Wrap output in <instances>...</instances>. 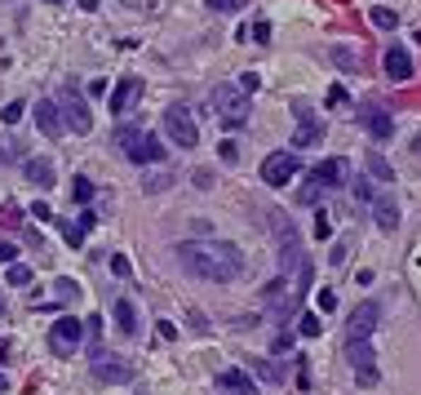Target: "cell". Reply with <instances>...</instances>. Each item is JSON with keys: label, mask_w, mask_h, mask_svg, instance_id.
Returning a JSON list of instances; mask_svg holds the SVG:
<instances>
[{"label": "cell", "mask_w": 421, "mask_h": 395, "mask_svg": "<svg viewBox=\"0 0 421 395\" xmlns=\"http://www.w3.org/2000/svg\"><path fill=\"white\" fill-rule=\"evenodd\" d=\"M178 258H182V271H191L195 280H209V285H231L244 271V253L231 240H182Z\"/></svg>", "instance_id": "obj_1"}, {"label": "cell", "mask_w": 421, "mask_h": 395, "mask_svg": "<svg viewBox=\"0 0 421 395\" xmlns=\"http://www.w3.org/2000/svg\"><path fill=\"white\" fill-rule=\"evenodd\" d=\"M58 116H62V129H71V134H89L93 129V116H89V103H84V93H76V85H62L58 89Z\"/></svg>", "instance_id": "obj_2"}, {"label": "cell", "mask_w": 421, "mask_h": 395, "mask_svg": "<svg viewBox=\"0 0 421 395\" xmlns=\"http://www.w3.org/2000/svg\"><path fill=\"white\" fill-rule=\"evenodd\" d=\"M213 111L226 129H244L248 125V98L235 89V85H217L213 89Z\"/></svg>", "instance_id": "obj_3"}, {"label": "cell", "mask_w": 421, "mask_h": 395, "mask_svg": "<svg viewBox=\"0 0 421 395\" xmlns=\"http://www.w3.org/2000/svg\"><path fill=\"white\" fill-rule=\"evenodd\" d=\"M266 218H271V231H275V240H279V253H284V271H289V267H301V262H306V253H301V236H297V227H293L289 218H284L279 209H271Z\"/></svg>", "instance_id": "obj_4"}, {"label": "cell", "mask_w": 421, "mask_h": 395, "mask_svg": "<svg viewBox=\"0 0 421 395\" xmlns=\"http://www.w3.org/2000/svg\"><path fill=\"white\" fill-rule=\"evenodd\" d=\"M164 134H168V138H173V142L182 147V151H191V147L200 142V129H195V116H191V111H187V107H182V103H173V107H168V111H164Z\"/></svg>", "instance_id": "obj_5"}, {"label": "cell", "mask_w": 421, "mask_h": 395, "mask_svg": "<svg viewBox=\"0 0 421 395\" xmlns=\"http://www.w3.org/2000/svg\"><path fill=\"white\" fill-rule=\"evenodd\" d=\"M301 173V156L297 151H271L262 160V183L266 187H289V178Z\"/></svg>", "instance_id": "obj_6"}, {"label": "cell", "mask_w": 421, "mask_h": 395, "mask_svg": "<svg viewBox=\"0 0 421 395\" xmlns=\"http://www.w3.org/2000/svg\"><path fill=\"white\" fill-rule=\"evenodd\" d=\"M80 342H84V320H76V316H62L49 328V351L54 355H76Z\"/></svg>", "instance_id": "obj_7"}, {"label": "cell", "mask_w": 421, "mask_h": 395, "mask_svg": "<svg viewBox=\"0 0 421 395\" xmlns=\"http://www.w3.org/2000/svg\"><path fill=\"white\" fill-rule=\"evenodd\" d=\"M377 324H381V307L373 298H364L355 311H350V320H346V342H368Z\"/></svg>", "instance_id": "obj_8"}, {"label": "cell", "mask_w": 421, "mask_h": 395, "mask_svg": "<svg viewBox=\"0 0 421 395\" xmlns=\"http://www.w3.org/2000/svg\"><path fill=\"white\" fill-rule=\"evenodd\" d=\"M346 355H350V365H355V382H359L364 391H373V387L381 382L373 347H368V342H346Z\"/></svg>", "instance_id": "obj_9"}, {"label": "cell", "mask_w": 421, "mask_h": 395, "mask_svg": "<svg viewBox=\"0 0 421 395\" xmlns=\"http://www.w3.org/2000/svg\"><path fill=\"white\" fill-rule=\"evenodd\" d=\"M93 377L111 382V387H125V382H133V365L125 355H93Z\"/></svg>", "instance_id": "obj_10"}, {"label": "cell", "mask_w": 421, "mask_h": 395, "mask_svg": "<svg viewBox=\"0 0 421 395\" xmlns=\"http://www.w3.org/2000/svg\"><path fill=\"white\" fill-rule=\"evenodd\" d=\"M359 125L373 134L377 142H386V138H395V120H391V111L386 107H377V103H364L359 107Z\"/></svg>", "instance_id": "obj_11"}, {"label": "cell", "mask_w": 421, "mask_h": 395, "mask_svg": "<svg viewBox=\"0 0 421 395\" xmlns=\"http://www.w3.org/2000/svg\"><path fill=\"white\" fill-rule=\"evenodd\" d=\"M373 222H377V231L395 236V227H399V200H395V191H377L373 195Z\"/></svg>", "instance_id": "obj_12"}, {"label": "cell", "mask_w": 421, "mask_h": 395, "mask_svg": "<svg viewBox=\"0 0 421 395\" xmlns=\"http://www.w3.org/2000/svg\"><path fill=\"white\" fill-rule=\"evenodd\" d=\"M142 98V80L138 76H125V80H115V89H111V116H129V107Z\"/></svg>", "instance_id": "obj_13"}, {"label": "cell", "mask_w": 421, "mask_h": 395, "mask_svg": "<svg viewBox=\"0 0 421 395\" xmlns=\"http://www.w3.org/2000/svg\"><path fill=\"white\" fill-rule=\"evenodd\" d=\"M125 156H129L133 164H160V160H164V142H160L156 134H146V129H142V134H138V142H133Z\"/></svg>", "instance_id": "obj_14"}, {"label": "cell", "mask_w": 421, "mask_h": 395, "mask_svg": "<svg viewBox=\"0 0 421 395\" xmlns=\"http://www.w3.org/2000/svg\"><path fill=\"white\" fill-rule=\"evenodd\" d=\"M315 142H324V120H319V116H301L289 151H306V147H315Z\"/></svg>", "instance_id": "obj_15"}, {"label": "cell", "mask_w": 421, "mask_h": 395, "mask_svg": "<svg viewBox=\"0 0 421 395\" xmlns=\"http://www.w3.org/2000/svg\"><path fill=\"white\" fill-rule=\"evenodd\" d=\"M217 391H231V395H258V387H253V373H248V369H222V373H217Z\"/></svg>", "instance_id": "obj_16"}, {"label": "cell", "mask_w": 421, "mask_h": 395, "mask_svg": "<svg viewBox=\"0 0 421 395\" xmlns=\"http://www.w3.org/2000/svg\"><path fill=\"white\" fill-rule=\"evenodd\" d=\"M413 54H408V49H403V45H391V49H386V76H391V80H413Z\"/></svg>", "instance_id": "obj_17"}, {"label": "cell", "mask_w": 421, "mask_h": 395, "mask_svg": "<svg viewBox=\"0 0 421 395\" xmlns=\"http://www.w3.org/2000/svg\"><path fill=\"white\" fill-rule=\"evenodd\" d=\"M36 125H40V134H49V138H62V134H67L54 98H40V103H36Z\"/></svg>", "instance_id": "obj_18"}, {"label": "cell", "mask_w": 421, "mask_h": 395, "mask_svg": "<svg viewBox=\"0 0 421 395\" xmlns=\"http://www.w3.org/2000/svg\"><path fill=\"white\" fill-rule=\"evenodd\" d=\"M311 178H315L324 191H328V187H342V183H346V164H342V160H324V164H315V169H311Z\"/></svg>", "instance_id": "obj_19"}, {"label": "cell", "mask_w": 421, "mask_h": 395, "mask_svg": "<svg viewBox=\"0 0 421 395\" xmlns=\"http://www.w3.org/2000/svg\"><path fill=\"white\" fill-rule=\"evenodd\" d=\"M111 316H115V328H120L125 338L138 333V311H133V302H129V298H115V302H111Z\"/></svg>", "instance_id": "obj_20"}, {"label": "cell", "mask_w": 421, "mask_h": 395, "mask_svg": "<svg viewBox=\"0 0 421 395\" xmlns=\"http://www.w3.org/2000/svg\"><path fill=\"white\" fill-rule=\"evenodd\" d=\"M23 173H27V183L31 187H54V160H27L23 164Z\"/></svg>", "instance_id": "obj_21"}, {"label": "cell", "mask_w": 421, "mask_h": 395, "mask_svg": "<svg viewBox=\"0 0 421 395\" xmlns=\"http://www.w3.org/2000/svg\"><path fill=\"white\" fill-rule=\"evenodd\" d=\"M284 289H289V275H275L271 285L262 289V307H271L275 316H279V324H284Z\"/></svg>", "instance_id": "obj_22"}, {"label": "cell", "mask_w": 421, "mask_h": 395, "mask_svg": "<svg viewBox=\"0 0 421 395\" xmlns=\"http://www.w3.org/2000/svg\"><path fill=\"white\" fill-rule=\"evenodd\" d=\"M364 164H368V173H373L377 183H395V164L386 160L381 151H368V156H364Z\"/></svg>", "instance_id": "obj_23"}, {"label": "cell", "mask_w": 421, "mask_h": 395, "mask_svg": "<svg viewBox=\"0 0 421 395\" xmlns=\"http://www.w3.org/2000/svg\"><path fill=\"white\" fill-rule=\"evenodd\" d=\"M253 373H258V377H266L271 387H279L284 377H289V369H284V365H275V360H253Z\"/></svg>", "instance_id": "obj_24"}, {"label": "cell", "mask_w": 421, "mask_h": 395, "mask_svg": "<svg viewBox=\"0 0 421 395\" xmlns=\"http://www.w3.org/2000/svg\"><path fill=\"white\" fill-rule=\"evenodd\" d=\"M328 58H333L342 71H359V54H355L350 45H333V49H328Z\"/></svg>", "instance_id": "obj_25"}, {"label": "cell", "mask_w": 421, "mask_h": 395, "mask_svg": "<svg viewBox=\"0 0 421 395\" xmlns=\"http://www.w3.org/2000/svg\"><path fill=\"white\" fill-rule=\"evenodd\" d=\"M368 18H373V27H381V31H395L399 27V13L386 9V5H373V9H368Z\"/></svg>", "instance_id": "obj_26"}, {"label": "cell", "mask_w": 421, "mask_h": 395, "mask_svg": "<svg viewBox=\"0 0 421 395\" xmlns=\"http://www.w3.org/2000/svg\"><path fill=\"white\" fill-rule=\"evenodd\" d=\"M319 200H324V187H319L315 178H306V183L297 187V205H311V209H315Z\"/></svg>", "instance_id": "obj_27"}, {"label": "cell", "mask_w": 421, "mask_h": 395, "mask_svg": "<svg viewBox=\"0 0 421 395\" xmlns=\"http://www.w3.org/2000/svg\"><path fill=\"white\" fill-rule=\"evenodd\" d=\"M93 191H98V187H93L84 173H76V178H71V195H76V205H89V200H93Z\"/></svg>", "instance_id": "obj_28"}, {"label": "cell", "mask_w": 421, "mask_h": 395, "mask_svg": "<svg viewBox=\"0 0 421 395\" xmlns=\"http://www.w3.org/2000/svg\"><path fill=\"white\" fill-rule=\"evenodd\" d=\"M350 195H355V205H373V183H368V178H355V183H350Z\"/></svg>", "instance_id": "obj_29"}, {"label": "cell", "mask_w": 421, "mask_h": 395, "mask_svg": "<svg viewBox=\"0 0 421 395\" xmlns=\"http://www.w3.org/2000/svg\"><path fill=\"white\" fill-rule=\"evenodd\" d=\"M138 134H142L138 125H120V129H115V147H120V151H129V147L138 142Z\"/></svg>", "instance_id": "obj_30"}, {"label": "cell", "mask_w": 421, "mask_h": 395, "mask_svg": "<svg viewBox=\"0 0 421 395\" xmlns=\"http://www.w3.org/2000/svg\"><path fill=\"white\" fill-rule=\"evenodd\" d=\"M5 280H9L13 289H23V285H31V267H23V262H9V275H5Z\"/></svg>", "instance_id": "obj_31"}, {"label": "cell", "mask_w": 421, "mask_h": 395, "mask_svg": "<svg viewBox=\"0 0 421 395\" xmlns=\"http://www.w3.org/2000/svg\"><path fill=\"white\" fill-rule=\"evenodd\" d=\"M297 328H301V338H319V333H324V324H319L315 311H306V316L297 320Z\"/></svg>", "instance_id": "obj_32"}, {"label": "cell", "mask_w": 421, "mask_h": 395, "mask_svg": "<svg viewBox=\"0 0 421 395\" xmlns=\"http://www.w3.org/2000/svg\"><path fill=\"white\" fill-rule=\"evenodd\" d=\"M168 187H173V178H168V173H151L146 183H142V191H151V195H160V191H168Z\"/></svg>", "instance_id": "obj_33"}, {"label": "cell", "mask_w": 421, "mask_h": 395, "mask_svg": "<svg viewBox=\"0 0 421 395\" xmlns=\"http://www.w3.org/2000/svg\"><path fill=\"white\" fill-rule=\"evenodd\" d=\"M23 111H27V103H18V98H13V103H5L0 120H5V125H18V120H23Z\"/></svg>", "instance_id": "obj_34"}, {"label": "cell", "mask_w": 421, "mask_h": 395, "mask_svg": "<svg viewBox=\"0 0 421 395\" xmlns=\"http://www.w3.org/2000/svg\"><path fill=\"white\" fill-rule=\"evenodd\" d=\"M76 293H80V285H76V280H58V285H54V298H58V302H71Z\"/></svg>", "instance_id": "obj_35"}, {"label": "cell", "mask_w": 421, "mask_h": 395, "mask_svg": "<svg viewBox=\"0 0 421 395\" xmlns=\"http://www.w3.org/2000/svg\"><path fill=\"white\" fill-rule=\"evenodd\" d=\"M235 89H240L244 98H248V93H258V89H262V76H258V71H244V76H240V85H235Z\"/></svg>", "instance_id": "obj_36"}, {"label": "cell", "mask_w": 421, "mask_h": 395, "mask_svg": "<svg viewBox=\"0 0 421 395\" xmlns=\"http://www.w3.org/2000/svg\"><path fill=\"white\" fill-rule=\"evenodd\" d=\"M204 5H209L213 13H240V9H244V0H204Z\"/></svg>", "instance_id": "obj_37"}, {"label": "cell", "mask_w": 421, "mask_h": 395, "mask_svg": "<svg viewBox=\"0 0 421 395\" xmlns=\"http://www.w3.org/2000/svg\"><path fill=\"white\" fill-rule=\"evenodd\" d=\"M111 271L120 275V280H129V275H133V267H129V258H125V253H111Z\"/></svg>", "instance_id": "obj_38"}, {"label": "cell", "mask_w": 421, "mask_h": 395, "mask_svg": "<svg viewBox=\"0 0 421 395\" xmlns=\"http://www.w3.org/2000/svg\"><path fill=\"white\" fill-rule=\"evenodd\" d=\"M346 258H350V244H346V240H342V244H333V253H328L333 267H346Z\"/></svg>", "instance_id": "obj_39"}, {"label": "cell", "mask_w": 421, "mask_h": 395, "mask_svg": "<svg viewBox=\"0 0 421 395\" xmlns=\"http://www.w3.org/2000/svg\"><path fill=\"white\" fill-rule=\"evenodd\" d=\"M217 156H222V164H235V160H240V147H235V142L226 138L222 147H217Z\"/></svg>", "instance_id": "obj_40"}, {"label": "cell", "mask_w": 421, "mask_h": 395, "mask_svg": "<svg viewBox=\"0 0 421 395\" xmlns=\"http://www.w3.org/2000/svg\"><path fill=\"white\" fill-rule=\"evenodd\" d=\"M62 236H67V244H76V249L84 244V231H80L76 222H62Z\"/></svg>", "instance_id": "obj_41"}, {"label": "cell", "mask_w": 421, "mask_h": 395, "mask_svg": "<svg viewBox=\"0 0 421 395\" xmlns=\"http://www.w3.org/2000/svg\"><path fill=\"white\" fill-rule=\"evenodd\" d=\"M271 351H275V355H284V351H293V333H275V342H271Z\"/></svg>", "instance_id": "obj_42"}, {"label": "cell", "mask_w": 421, "mask_h": 395, "mask_svg": "<svg viewBox=\"0 0 421 395\" xmlns=\"http://www.w3.org/2000/svg\"><path fill=\"white\" fill-rule=\"evenodd\" d=\"M248 40H258V45H266V40H271V23H258V27H253V31H248Z\"/></svg>", "instance_id": "obj_43"}, {"label": "cell", "mask_w": 421, "mask_h": 395, "mask_svg": "<svg viewBox=\"0 0 421 395\" xmlns=\"http://www.w3.org/2000/svg\"><path fill=\"white\" fill-rule=\"evenodd\" d=\"M315 236H319V240H328V236H333V222H328V213H319V218H315Z\"/></svg>", "instance_id": "obj_44"}, {"label": "cell", "mask_w": 421, "mask_h": 395, "mask_svg": "<svg viewBox=\"0 0 421 395\" xmlns=\"http://www.w3.org/2000/svg\"><path fill=\"white\" fill-rule=\"evenodd\" d=\"M31 213H36L40 222H49V218H54V213H49V205H45V200H36V205H31Z\"/></svg>", "instance_id": "obj_45"}, {"label": "cell", "mask_w": 421, "mask_h": 395, "mask_svg": "<svg viewBox=\"0 0 421 395\" xmlns=\"http://www.w3.org/2000/svg\"><path fill=\"white\" fill-rule=\"evenodd\" d=\"M337 307V298H333V289H324V293H319V311H333Z\"/></svg>", "instance_id": "obj_46"}, {"label": "cell", "mask_w": 421, "mask_h": 395, "mask_svg": "<svg viewBox=\"0 0 421 395\" xmlns=\"http://www.w3.org/2000/svg\"><path fill=\"white\" fill-rule=\"evenodd\" d=\"M156 328H160V338H168V342H173V338H178V328H173V324H168V320H160Z\"/></svg>", "instance_id": "obj_47"}, {"label": "cell", "mask_w": 421, "mask_h": 395, "mask_svg": "<svg viewBox=\"0 0 421 395\" xmlns=\"http://www.w3.org/2000/svg\"><path fill=\"white\" fill-rule=\"evenodd\" d=\"M18 258V249H13V244H0V262H13Z\"/></svg>", "instance_id": "obj_48"}, {"label": "cell", "mask_w": 421, "mask_h": 395, "mask_svg": "<svg viewBox=\"0 0 421 395\" xmlns=\"http://www.w3.org/2000/svg\"><path fill=\"white\" fill-rule=\"evenodd\" d=\"M98 5H103V0H80V9H84V13H93Z\"/></svg>", "instance_id": "obj_49"}, {"label": "cell", "mask_w": 421, "mask_h": 395, "mask_svg": "<svg viewBox=\"0 0 421 395\" xmlns=\"http://www.w3.org/2000/svg\"><path fill=\"white\" fill-rule=\"evenodd\" d=\"M0 360H9V342H0Z\"/></svg>", "instance_id": "obj_50"}, {"label": "cell", "mask_w": 421, "mask_h": 395, "mask_svg": "<svg viewBox=\"0 0 421 395\" xmlns=\"http://www.w3.org/2000/svg\"><path fill=\"white\" fill-rule=\"evenodd\" d=\"M9 391V382H5V373H0V395H5Z\"/></svg>", "instance_id": "obj_51"}, {"label": "cell", "mask_w": 421, "mask_h": 395, "mask_svg": "<svg viewBox=\"0 0 421 395\" xmlns=\"http://www.w3.org/2000/svg\"><path fill=\"white\" fill-rule=\"evenodd\" d=\"M413 151H421V134H417V138H413Z\"/></svg>", "instance_id": "obj_52"}, {"label": "cell", "mask_w": 421, "mask_h": 395, "mask_svg": "<svg viewBox=\"0 0 421 395\" xmlns=\"http://www.w3.org/2000/svg\"><path fill=\"white\" fill-rule=\"evenodd\" d=\"M0 316H5V293H0Z\"/></svg>", "instance_id": "obj_53"}, {"label": "cell", "mask_w": 421, "mask_h": 395, "mask_svg": "<svg viewBox=\"0 0 421 395\" xmlns=\"http://www.w3.org/2000/svg\"><path fill=\"white\" fill-rule=\"evenodd\" d=\"M5 156H9V151H5V147H0V164H5Z\"/></svg>", "instance_id": "obj_54"}, {"label": "cell", "mask_w": 421, "mask_h": 395, "mask_svg": "<svg viewBox=\"0 0 421 395\" xmlns=\"http://www.w3.org/2000/svg\"><path fill=\"white\" fill-rule=\"evenodd\" d=\"M49 5H62V0H49Z\"/></svg>", "instance_id": "obj_55"}, {"label": "cell", "mask_w": 421, "mask_h": 395, "mask_svg": "<svg viewBox=\"0 0 421 395\" xmlns=\"http://www.w3.org/2000/svg\"><path fill=\"white\" fill-rule=\"evenodd\" d=\"M417 45H421V31H417Z\"/></svg>", "instance_id": "obj_56"}]
</instances>
